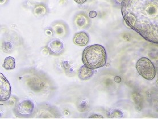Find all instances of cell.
<instances>
[{
	"instance_id": "1",
	"label": "cell",
	"mask_w": 158,
	"mask_h": 119,
	"mask_svg": "<svg viewBox=\"0 0 158 119\" xmlns=\"http://www.w3.org/2000/svg\"><path fill=\"white\" fill-rule=\"evenodd\" d=\"M121 5L127 25L147 41L158 44V0H123Z\"/></svg>"
},
{
	"instance_id": "2",
	"label": "cell",
	"mask_w": 158,
	"mask_h": 119,
	"mask_svg": "<svg viewBox=\"0 0 158 119\" xmlns=\"http://www.w3.org/2000/svg\"><path fill=\"white\" fill-rule=\"evenodd\" d=\"M82 61L85 66L93 70L102 68L107 62L105 48L100 44L88 46L83 51Z\"/></svg>"
},
{
	"instance_id": "3",
	"label": "cell",
	"mask_w": 158,
	"mask_h": 119,
	"mask_svg": "<svg viewBox=\"0 0 158 119\" xmlns=\"http://www.w3.org/2000/svg\"><path fill=\"white\" fill-rule=\"evenodd\" d=\"M136 70L143 78L150 81L155 77L156 71L154 64L148 58L142 57L137 61L136 64Z\"/></svg>"
},
{
	"instance_id": "4",
	"label": "cell",
	"mask_w": 158,
	"mask_h": 119,
	"mask_svg": "<svg viewBox=\"0 0 158 119\" xmlns=\"http://www.w3.org/2000/svg\"><path fill=\"white\" fill-rule=\"evenodd\" d=\"M35 104L31 99H23L16 105V113L20 116L31 115L35 110Z\"/></svg>"
},
{
	"instance_id": "5",
	"label": "cell",
	"mask_w": 158,
	"mask_h": 119,
	"mask_svg": "<svg viewBox=\"0 0 158 119\" xmlns=\"http://www.w3.org/2000/svg\"><path fill=\"white\" fill-rule=\"evenodd\" d=\"M11 95V86L2 73L0 74V100L1 101H7Z\"/></svg>"
},
{
	"instance_id": "6",
	"label": "cell",
	"mask_w": 158,
	"mask_h": 119,
	"mask_svg": "<svg viewBox=\"0 0 158 119\" xmlns=\"http://www.w3.org/2000/svg\"><path fill=\"white\" fill-rule=\"evenodd\" d=\"M47 47L52 54L58 55L63 51V42L59 39L52 40L48 44Z\"/></svg>"
},
{
	"instance_id": "7",
	"label": "cell",
	"mask_w": 158,
	"mask_h": 119,
	"mask_svg": "<svg viewBox=\"0 0 158 119\" xmlns=\"http://www.w3.org/2000/svg\"><path fill=\"white\" fill-rule=\"evenodd\" d=\"M89 42V36L85 32H80L76 33L73 37L74 43L79 46H85Z\"/></svg>"
},
{
	"instance_id": "8",
	"label": "cell",
	"mask_w": 158,
	"mask_h": 119,
	"mask_svg": "<svg viewBox=\"0 0 158 119\" xmlns=\"http://www.w3.org/2000/svg\"><path fill=\"white\" fill-rule=\"evenodd\" d=\"M94 74V70L91 68H88L84 65L79 69L78 76L79 78L81 80H88L91 78Z\"/></svg>"
},
{
	"instance_id": "9",
	"label": "cell",
	"mask_w": 158,
	"mask_h": 119,
	"mask_svg": "<svg viewBox=\"0 0 158 119\" xmlns=\"http://www.w3.org/2000/svg\"><path fill=\"white\" fill-rule=\"evenodd\" d=\"M75 23L80 28H84L89 23V20L87 16L83 14H80L76 17Z\"/></svg>"
},
{
	"instance_id": "10",
	"label": "cell",
	"mask_w": 158,
	"mask_h": 119,
	"mask_svg": "<svg viewBox=\"0 0 158 119\" xmlns=\"http://www.w3.org/2000/svg\"><path fill=\"white\" fill-rule=\"evenodd\" d=\"M16 67V63L15 58L12 56H8L4 60V64H3V68L7 70H10L14 69Z\"/></svg>"
},
{
	"instance_id": "11",
	"label": "cell",
	"mask_w": 158,
	"mask_h": 119,
	"mask_svg": "<svg viewBox=\"0 0 158 119\" xmlns=\"http://www.w3.org/2000/svg\"><path fill=\"white\" fill-rule=\"evenodd\" d=\"M35 12L37 15H44L46 13V9L43 5H38L35 8Z\"/></svg>"
},
{
	"instance_id": "12",
	"label": "cell",
	"mask_w": 158,
	"mask_h": 119,
	"mask_svg": "<svg viewBox=\"0 0 158 119\" xmlns=\"http://www.w3.org/2000/svg\"><path fill=\"white\" fill-rule=\"evenodd\" d=\"M55 32L58 35H61V36H64V33H65V29L63 28V27L61 25H57L55 27Z\"/></svg>"
},
{
	"instance_id": "13",
	"label": "cell",
	"mask_w": 158,
	"mask_h": 119,
	"mask_svg": "<svg viewBox=\"0 0 158 119\" xmlns=\"http://www.w3.org/2000/svg\"><path fill=\"white\" fill-rule=\"evenodd\" d=\"M96 16H97V13L94 11H92L89 13V17H90V18H94Z\"/></svg>"
},
{
	"instance_id": "14",
	"label": "cell",
	"mask_w": 158,
	"mask_h": 119,
	"mask_svg": "<svg viewBox=\"0 0 158 119\" xmlns=\"http://www.w3.org/2000/svg\"><path fill=\"white\" fill-rule=\"evenodd\" d=\"M75 1L76 3H77L78 4H83L85 2L87 1V0H74Z\"/></svg>"
},
{
	"instance_id": "15",
	"label": "cell",
	"mask_w": 158,
	"mask_h": 119,
	"mask_svg": "<svg viewBox=\"0 0 158 119\" xmlns=\"http://www.w3.org/2000/svg\"><path fill=\"white\" fill-rule=\"evenodd\" d=\"M118 1L119 2H120V3L122 4V3L123 1V0H118Z\"/></svg>"
}]
</instances>
